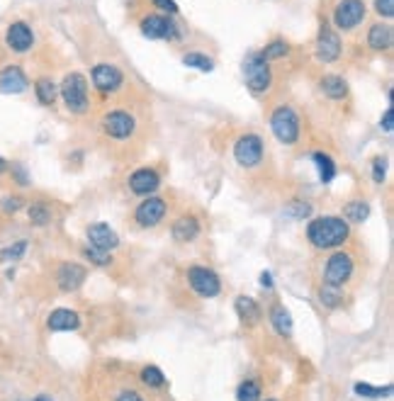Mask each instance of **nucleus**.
<instances>
[{
	"instance_id": "obj_14",
	"label": "nucleus",
	"mask_w": 394,
	"mask_h": 401,
	"mask_svg": "<svg viewBox=\"0 0 394 401\" xmlns=\"http://www.w3.org/2000/svg\"><path fill=\"white\" fill-rule=\"evenodd\" d=\"M5 42H8V47L13 49L15 54L29 52V49H32V44H34L32 27H29L27 22H22V19H17V22L10 24L8 32H5Z\"/></svg>"
},
{
	"instance_id": "obj_48",
	"label": "nucleus",
	"mask_w": 394,
	"mask_h": 401,
	"mask_svg": "<svg viewBox=\"0 0 394 401\" xmlns=\"http://www.w3.org/2000/svg\"><path fill=\"white\" fill-rule=\"evenodd\" d=\"M265 401H275V399H265Z\"/></svg>"
},
{
	"instance_id": "obj_15",
	"label": "nucleus",
	"mask_w": 394,
	"mask_h": 401,
	"mask_svg": "<svg viewBox=\"0 0 394 401\" xmlns=\"http://www.w3.org/2000/svg\"><path fill=\"white\" fill-rule=\"evenodd\" d=\"M27 76L17 63H10L0 71V93H5V95H19V93L27 91Z\"/></svg>"
},
{
	"instance_id": "obj_45",
	"label": "nucleus",
	"mask_w": 394,
	"mask_h": 401,
	"mask_svg": "<svg viewBox=\"0 0 394 401\" xmlns=\"http://www.w3.org/2000/svg\"><path fill=\"white\" fill-rule=\"evenodd\" d=\"M260 285L268 287V290L273 287V277H270V272H263V275H260Z\"/></svg>"
},
{
	"instance_id": "obj_3",
	"label": "nucleus",
	"mask_w": 394,
	"mask_h": 401,
	"mask_svg": "<svg viewBox=\"0 0 394 401\" xmlns=\"http://www.w3.org/2000/svg\"><path fill=\"white\" fill-rule=\"evenodd\" d=\"M244 76H246V86L251 88V93L260 95L270 88L273 83V73H270V66L260 52H251L249 56L244 58Z\"/></svg>"
},
{
	"instance_id": "obj_11",
	"label": "nucleus",
	"mask_w": 394,
	"mask_h": 401,
	"mask_svg": "<svg viewBox=\"0 0 394 401\" xmlns=\"http://www.w3.org/2000/svg\"><path fill=\"white\" fill-rule=\"evenodd\" d=\"M141 34L149 39H175L178 37V24L166 15H146L141 19Z\"/></svg>"
},
{
	"instance_id": "obj_21",
	"label": "nucleus",
	"mask_w": 394,
	"mask_h": 401,
	"mask_svg": "<svg viewBox=\"0 0 394 401\" xmlns=\"http://www.w3.org/2000/svg\"><path fill=\"white\" fill-rule=\"evenodd\" d=\"M368 47L375 52H387L392 47V27L385 22H375L368 32Z\"/></svg>"
},
{
	"instance_id": "obj_32",
	"label": "nucleus",
	"mask_w": 394,
	"mask_h": 401,
	"mask_svg": "<svg viewBox=\"0 0 394 401\" xmlns=\"http://www.w3.org/2000/svg\"><path fill=\"white\" fill-rule=\"evenodd\" d=\"M236 399L239 401H260V387L253 382V379H246V382H241L239 389H236Z\"/></svg>"
},
{
	"instance_id": "obj_38",
	"label": "nucleus",
	"mask_w": 394,
	"mask_h": 401,
	"mask_svg": "<svg viewBox=\"0 0 394 401\" xmlns=\"http://www.w3.org/2000/svg\"><path fill=\"white\" fill-rule=\"evenodd\" d=\"M385 175H387V161L382 156H377L375 161H372V180H375L377 185H382Z\"/></svg>"
},
{
	"instance_id": "obj_40",
	"label": "nucleus",
	"mask_w": 394,
	"mask_h": 401,
	"mask_svg": "<svg viewBox=\"0 0 394 401\" xmlns=\"http://www.w3.org/2000/svg\"><path fill=\"white\" fill-rule=\"evenodd\" d=\"M3 207L5 212H17V210H22L24 207V200L22 197H17V195H13V197H3Z\"/></svg>"
},
{
	"instance_id": "obj_4",
	"label": "nucleus",
	"mask_w": 394,
	"mask_h": 401,
	"mask_svg": "<svg viewBox=\"0 0 394 401\" xmlns=\"http://www.w3.org/2000/svg\"><path fill=\"white\" fill-rule=\"evenodd\" d=\"M58 91H61L63 105L71 112L83 115L88 110V81L83 73H68L61 86H58Z\"/></svg>"
},
{
	"instance_id": "obj_9",
	"label": "nucleus",
	"mask_w": 394,
	"mask_h": 401,
	"mask_svg": "<svg viewBox=\"0 0 394 401\" xmlns=\"http://www.w3.org/2000/svg\"><path fill=\"white\" fill-rule=\"evenodd\" d=\"M102 132L110 139H129L136 129V120L125 110H112L102 117Z\"/></svg>"
},
{
	"instance_id": "obj_13",
	"label": "nucleus",
	"mask_w": 394,
	"mask_h": 401,
	"mask_svg": "<svg viewBox=\"0 0 394 401\" xmlns=\"http://www.w3.org/2000/svg\"><path fill=\"white\" fill-rule=\"evenodd\" d=\"M166 210H168V207H166V200H161V197H149V200H144L139 207H136L134 219L139 226L149 229V226H156L159 221H164Z\"/></svg>"
},
{
	"instance_id": "obj_16",
	"label": "nucleus",
	"mask_w": 394,
	"mask_h": 401,
	"mask_svg": "<svg viewBox=\"0 0 394 401\" xmlns=\"http://www.w3.org/2000/svg\"><path fill=\"white\" fill-rule=\"evenodd\" d=\"M159 185H161L159 173L151 171V168H139V171H134L129 175V190L134 192V195L151 197L159 190Z\"/></svg>"
},
{
	"instance_id": "obj_25",
	"label": "nucleus",
	"mask_w": 394,
	"mask_h": 401,
	"mask_svg": "<svg viewBox=\"0 0 394 401\" xmlns=\"http://www.w3.org/2000/svg\"><path fill=\"white\" fill-rule=\"evenodd\" d=\"M370 217V205L365 200H353L343 210V219L351 221V224H363V221Z\"/></svg>"
},
{
	"instance_id": "obj_46",
	"label": "nucleus",
	"mask_w": 394,
	"mask_h": 401,
	"mask_svg": "<svg viewBox=\"0 0 394 401\" xmlns=\"http://www.w3.org/2000/svg\"><path fill=\"white\" fill-rule=\"evenodd\" d=\"M5 171H8V161H5V158L0 156V173H5Z\"/></svg>"
},
{
	"instance_id": "obj_29",
	"label": "nucleus",
	"mask_w": 394,
	"mask_h": 401,
	"mask_svg": "<svg viewBox=\"0 0 394 401\" xmlns=\"http://www.w3.org/2000/svg\"><path fill=\"white\" fill-rule=\"evenodd\" d=\"M353 389H356L358 397H365V399H385L392 394V384H387V387H372V384L368 382H358Z\"/></svg>"
},
{
	"instance_id": "obj_23",
	"label": "nucleus",
	"mask_w": 394,
	"mask_h": 401,
	"mask_svg": "<svg viewBox=\"0 0 394 401\" xmlns=\"http://www.w3.org/2000/svg\"><path fill=\"white\" fill-rule=\"evenodd\" d=\"M322 93L331 100H343L348 95V83L341 76H324L322 78Z\"/></svg>"
},
{
	"instance_id": "obj_6",
	"label": "nucleus",
	"mask_w": 394,
	"mask_h": 401,
	"mask_svg": "<svg viewBox=\"0 0 394 401\" xmlns=\"http://www.w3.org/2000/svg\"><path fill=\"white\" fill-rule=\"evenodd\" d=\"M365 19V3L363 0H338L333 10V24L343 32H351Z\"/></svg>"
},
{
	"instance_id": "obj_43",
	"label": "nucleus",
	"mask_w": 394,
	"mask_h": 401,
	"mask_svg": "<svg viewBox=\"0 0 394 401\" xmlns=\"http://www.w3.org/2000/svg\"><path fill=\"white\" fill-rule=\"evenodd\" d=\"M117 401H144V399H141L136 392H132V389H127V392H122L120 397H117Z\"/></svg>"
},
{
	"instance_id": "obj_41",
	"label": "nucleus",
	"mask_w": 394,
	"mask_h": 401,
	"mask_svg": "<svg viewBox=\"0 0 394 401\" xmlns=\"http://www.w3.org/2000/svg\"><path fill=\"white\" fill-rule=\"evenodd\" d=\"M151 3H154L159 10H164V13H168V15L178 13V5H175V0H151Z\"/></svg>"
},
{
	"instance_id": "obj_8",
	"label": "nucleus",
	"mask_w": 394,
	"mask_h": 401,
	"mask_svg": "<svg viewBox=\"0 0 394 401\" xmlns=\"http://www.w3.org/2000/svg\"><path fill=\"white\" fill-rule=\"evenodd\" d=\"M188 282L190 287L197 292L200 297H216L221 290V282H219V275H216L214 270H210V267L205 265H193L188 270Z\"/></svg>"
},
{
	"instance_id": "obj_10",
	"label": "nucleus",
	"mask_w": 394,
	"mask_h": 401,
	"mask_svg": "<svg viewBox=\"0 0 394 401\" xmlns=\"http://www.w3.org/2000/svg\"><path fill=\"white\" fill-rule=\"evenodd\" d=\"M125 83V73L115 66V63H97L93 68V86L100 93H117Z\"/></svg>"
},
{
	"instance_id": "obj_34",
	"label": "nucleus",
	"mask_w": 394,
	"mask_h": 401,
	"mask_svg": "<svg viewBox=\"0 0 394 401\" xmlns=\"http://www.w3.org/2000/svg\"><path fill=\"white\" fill-rule=\"evenodd\" d=\"M24 251H27V241H15L13 246L0 251V260H3V263H15V260L22 258Z\"/></svg>"
},
{
	"instance_id": "obj_22",
	"label": "nucleus",
	"mask_w": 394,
	"mask_h": 401,
	"mask_svg": "<svg viewBox=\"0 0 394 401\" xmlns=\"http://www.w3.org/2000/svg\"><path fill=\"white\" fill-rule=\"evenodd\" d=\"M236 314H239V319L244 321V324H249V326H253V324H258L260 321V306L255 304V299L253 297H236Z\"/></svg>"
},
{
	"instance_id": "obj_39",
	"label": "nucleus",
	"mask_w": 394,
	"mask_h": 401,
	"mask_svg": "<svg viewBox=\"0 0 394 401\" xmlns=\"http://www.w3.org/2000/svg\"><path fill=\"white\" fill-rule=\"evenodd\" d=\"M375 13L380 15V17H392L394 0H375Z\"/></svg>"
},
{
	"instance_id": "obj_27",
	"label": "nucleus",
	"mask_w": 394,
	"mask_h": 401,
	"mask_svg": "<svg viewBox=\"0 0 394 401\" xmlns=\"http://www.w3.org/2000/svg\"><path fill=\"white\" fill-rule=\"evenodd\" d=\"M314 163H317L319 168L322 182H331L333 178H336V163H333L331 156H326V153H314Z\"/></svg>"
},
{
	"instance_id": "obj_20",
	"label": "nucleus",
	"mask_w": 394,
	"mask_h": 401,
	"mask_svg": "<svg viewBox=\"0 0 394 401\" xmlns=\"http://www.w3.org/2000/svg\"><path fill=\"white\" fill-rule=\"evenodd\" d=\"M47 326L52 331H76L81 326V316L71 309H54L49 314V321Z\"/></svg>"
},
{
	"instance_id": "obj_44",
	"label": "nucleus",
	"mask_w": 394,
	"mask_h": 401,
	"mask_svg": "<svg viewBox=\"0 0 394 401\" xmlns=\"http://www.w3.org/2000/svg\"><path fill=\"white\" fill-rule=\"evenodd\" d=\"M15 175H17L19 185H29V182H27V175H24V171H22V168H17V166H15Z\"/></svg>"
},
{
	"instance_id": "obj_7",
	"label": "nucleus",
	"mask_w": 394,
	"mask_h": 401,
	"mask_svg": "<svg viewBox=\"0 0 394 401\" xmlns=\"http://www.w3.org/2000/svg\"><path fill=\"white\" fill-rule=\"evenodd\" d=\"M353 275V255L351 253H333L326 263V270H324V285H333V287H343Z\"/></svg>"
},
{
	"instance_id": "obj_47",
	"label": "nucleus",
	"mask_w": 394,
	"mask_h": 401,
	"mask_svg": "<svg viewBox=\"0 0 394 401\" xmlns=\"http://www.w3.org/2000/svg\"><path fill=\"white\" fill-rule=\"evenodd\" d=\"M34 401H52V397H47V394H39V397L34 399Z\"/></svg>"
},
{
	"instance_id": "obj_36",
	"label": "nucleus",
	"mask_w": 394,
	"mask_h": 401,
	"mask_svg": "<svg viewBox=\"0 0 394 401\" xmlns=\"http://www.w3.org/2000/svg\"><path fill=\"white\" fill-rule=\"evenodd\" d=\"M29 221H32L34 226H44L49 224V219H52V214H49V210L42 205V202H34V205H29Z\"/></svg>"
},
{
	"instance_id": "obj_5",
	"label": "nucleus",
	"mask_w": 394,
	"mask_h": 401,
	"mask_svg": "<svg viewBox=\"0 0 394 401\" xmlns=\"http://www.w3.org/2000/svg\"><path fill=\"white\" fill-rule=\"evenodd\" d=\"M234 158L239 166L255 168L263 161V139L258 134H244L234 143Z\"/></svg>"
},
{
	"instance_id": "obj_30",
	"label": "nucleus",
	"mask_w": 394,
	"mask_h": 401,
	"mask_svg": "<svg viewBox=\"0 0 394 401\" xmlns=\"http://www.w3.org/2000/svg\"><path fill=\"white\" fill-rule=\"evenodd\" d=\"M287 54H290V44L283 42V39H273V42L260 52V56H263L265 61H273V58H283L287 56Z\"/></svg>"
},
{
	"instance_id": "obj_17",
	"label": "nucleus",
	"mask_w": 394,
	"mask_h": 401,
	"mask_svg": "<svg viewBox=\"0 0 394 401\" xmlns=\"http://www.w3.org/2000/svg\"><path fill=\"white\" fill-rule=\"evenodd\" d=\"M86 277H88V272L83 265L63 263L56 272V285H58V290H63V292H76L78 287L86 282Z\"/></svg>"
},
{
	"instance_id": "obj_31",
	"label": "nucleus",
	"mask_w": 394,
	"mask_h": 401,
	"mask_svg": "<svg viewBox=\"0 0 394 401\" xmlns=\"http://www.w3.org/2000/svg\"><path fill=\"white\" fill-rule=\"evenodd\" d=\"M183 63L190 68H197V71H212L214 68V61H212L210 56H205V54H197V52H190L183 56Z\"/></svg>"
},
{
	"instance_id": "obj_19",
	"label": "nucleus",
	"mask_w": 394,
	"mask_h": 401,
	"mask_svg": "<svg viewBox=\"0 0 394 401\" xmlns=\"http://www.w3.org/2000/svg\"><path fill=\"white\" fill-rule=\"evenodd\" d=\"M171 234H173V239L178 241V244H190V241H195L197 236H200V224H197L193 214H183L173 221Z\"/></svg>"
},
{
	"instance_id": "obj_33",
	"label": "nucleus",
	"mask_w": 394,
	"mask_h": 401,
	"mask_svg": "<svg viewBox=\"0 0 394 401\" xmlns=\"http://www.w3.org/2000/svg\"><path fill=\"white\" fill-rule=\"evenodd\" d=\"M141 382H144L146 387L159 389V387H164V384H166V377H164V372H161L159 368H154V365H149V368H144V370H141Z\"/></svg>"
},
{
	"instance_id": "obj_42",
	"label": "nucleus",
	"mask_w": 394,
	"mask_h": 401,
	"mask_svg": "<svg viewBox=\"0 0 394 401\" xmlns=\"http://www.w3.org/2000/svg\"><path fill=\"white\" fill-rule=\"evenodd\" d=\"M392 122H394V112H392V107H387L385 115H382V120H380V127L385 132H392V127H394Z\"/></svg>"
},
{
	"instance_id": "obj_12",
	"label": "nucleus",
	"mask_w": 394,
	"mask_h": 401,
	"mask_svg": "<svg viewBox=\"0 0 394 401\" xmlns=\"http://www.w3.org/2000/svg\"><path fill=\"white\" fill-rule=\"evenodd\" d=\"M314 54H317V58L322 63H331L341 56V39H338V34L333 32L326 22H324L322 29H319V39H317V47H314Z\"/></svg>"
},
{
	"instance_id": "obj_1",
	"label": "nucleus",
	"mask_w": 394,
	"mask_h": 401,
	"mask_svg": "<svg viewBox=\"0 0 394 401\" xmlns=\"http://www.w3.org/2000/svg\"><path fill=\"white\" fill-rule=\"evenodd\" d=\"M348 221L343 217H317L309 221L307 226V239L312 241L314 249H338L348 241Z\"/></svg>"
},
{
	"instance_id": "obj_26",
	"label": "nucleus",
	"mask_w": 394,
	"mask_h": 401,
	"mask_svg": "<svg viewBox=\"0 0 394 401\" xmlns=\"http://www.w3.org/2000/svg\"><path fill=\"white\" fill-rule=\"evenodd\" d=\"M34 93H37V100L42 102V105H54L56 102V83L52 81V78H39L37 83H34Z\"/></svg>"
},
{
	"instance_id": "obj_18",
	"label": "nucleus",
	"mask_w": 394,
	"mask_h": 401,
	"mask_svg": "<svg viewBox=\"0 0 394 401\" xmlns=\"http://www.w3.org/2000/svg\"><path fill=\"white\" fill-rule=\"evenodd\" d=\"M88 241H90L93 249H100V251H115L120 246V236L110 229L107 224H93L88 226Z\"/></svg>"
},
{
	"instance_id": "obj_37",
	"label": "nucleus",
	"mask_w": 394,
	"mask_h": 401,
	"mask_svg": "<svg viewBox=\"0 0 394 401\" xmlns=\"http://www.w3.org/2000/svg\"><path fill=\"white\" fill-rule=\"evenodd\" d=\"M83 255H86V258L90 260L93 265H100V267H105V265L112 263V258H110V253H107V251L93 249V246H88V249L83 251Z\"/></svg>"
},
{
	"instance_id": "obj_28",
	"label": "nucleus",
	"mask_w": 394,
	"mask_h": 401,
	"mask_svg": "<svg viewBox=\"0 0 394 401\" xmlns=\"http://www.w3.org/2000/svg\"><path fill=\"white\" fill-rule=\"evenodd\" d=\"M319 299H322V304L329 306V309H336V306H341V301H343L341 287L322 285V290H319Z\"/></svg>"
},
{
	"instance_id": "obj_2",
	"label": "nucleus",
	"mask_w": 394,
	"mask_h": 401,
	"mask_svg": "<svg viewBox=\"0 0 394 401\" xmlns=\"http://www.w3.org/2000/svg\"><path fill=\"white\" fill-rule=\"evenodd\" d=\"M270 129H273L275 139L285 146H292L299 139V117L292 107L280 105L278 110L270 115Z\"/></svg>"
},
{
	"instance_id": "obj_35",
	"label": "nucleus",
	"mask_w": 394,
	"mask_h": 401,
	"mask_svg": "<svg viewBox=\"0 0 394 401\" xmlns=\"http://www.w3.org/2000/svg\"><path fill=\"white\" fill-rule=\"evenodd\" d=\"M285 214L292 217V219H307L312 214V205L309 202H302V200H292L287 207H285Z\"/></svg>"
},
{
	"instance_id": "obj_24",
	"label": "nucleus",
	"mask_w": 394,
	"mask_h": 401,
	"mask_svg": "<svg viewBox=\"0 0 394 401\" xmlns=\"http://www.w3.org/2000/svg\"><path fill=\"white\" fill-rule=\"evenodd\" d=\"M270 324L275 326V331H278L280 336L290 338V333H292V316H290V311L285 309V306L275 304L273 309H270Z\"/></svg>"
}]
</instances>
